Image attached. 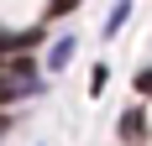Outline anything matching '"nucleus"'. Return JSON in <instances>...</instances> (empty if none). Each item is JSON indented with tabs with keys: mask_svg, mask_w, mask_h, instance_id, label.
<instances>
[{
	"mask_svg": "<svg viewBox=\"0 0 152 146\" xmlns=\"http://www.w3.org/2000/svg\"><path fill=\"white\" fill-rule=\"evenodd\" d=\"M121 136H126V141H142V115H126L121 120Z\"/></svg>",
	"mask_w": 152,
	"mask_h": 146,
	"instance_id": "f03ea898",
	"label": "nucleus"
},
{
	"mask_svg": "<svg viewBox=\"0 0 152 146\" xmlns=\"http://www.w3.org/2000/svg\"><path fill=\"white\" fill-rule=\"evenodd\" d=\"M74 5H79V0H53V16H68Z\"/></svg>",
	"mask_w": 152,
	"mask_h": 146,
	"instance_id": "20e7f679",
	"label": "nucleus"
},
{
	"mask_svg": "<svg viewBox=\"0 0 152 146\" xmlns=\"http://www.w3.org/2000/svg\"><path fill=\"white\" fill-rule=\"evenodd\" d=\"M68 63H74V42L63 37V42L53 47V52H47V68H68Z\"/></svg>",
	"mask_w": 152,
	"mask_h": 146,
	"instance_id": "f257e3e1",
	"label": "nucleus"
},
{
	"mask_svg": "<svg viewBox=\"0 0 152 146\" xmlns=\"http://www.w3.org/2000/svg\"><path fill=\"white\" fill-rule=\"evenodd\" d=\"M137 89H142V94H152V68H142V73H137Z\"/></svg>",
	"mask_w": 152,
	"mask_h": 146,
	"instance_id": "7ed1b4c3",
	"label": "nucleus"
}]
</instances>
